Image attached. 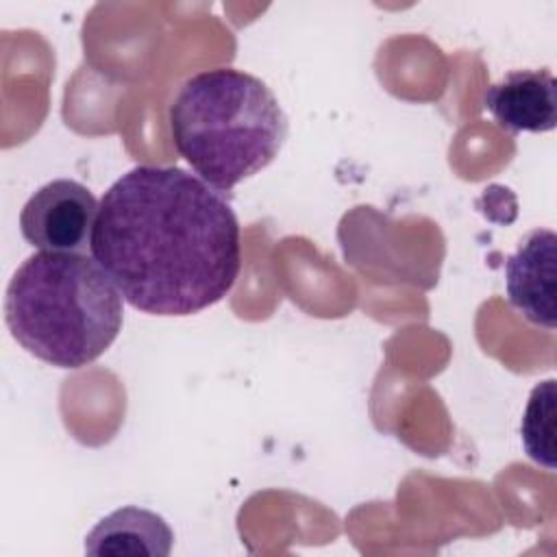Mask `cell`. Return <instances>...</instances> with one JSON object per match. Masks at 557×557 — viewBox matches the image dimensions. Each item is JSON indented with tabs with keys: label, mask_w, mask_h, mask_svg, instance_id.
Returning <instances> with one entry per match:
<instances>
[{
	"label": "cell",
	"mask_w": 557,
	"mask_h": 557,
	"mask_svg": "<svg viewBox=\"0 0 557 557\" xmlns=\"http://www.w3.org/2000/svg\"><path fill=\"white\" fill-rule=\"evenodd\" d=\"M4 318L30 355L76 370L96 361L117 337L122 294L96 259L39 250L11 276Z\"/></svg>",
	"instance_id": "7a4b0ae2"
},
{
	"label": "cell",
	"mask_w": 557,
	"mask_h": 557,
	"mask_svg": "<svg viewBox=\"0 0 557 557\" xmlns=\"http://www.w3.org/2000/svg\"><path fill=\"white\" fill-rule=\"evenodd\" d=\"M168 122L176 152L218 191L268 168L287 137V115L272 89L237 67L189 76Z\"/></svg>",
	"instance_id": "3957f363"
},
{
	"label": "cell",
	"mask_w": 557,
	"mask_h": 557,
	"mask_svg": "<svg viewBox=\"0 0 557 557\" xmlns=\"http://www.w3.org/2000/svg\"><path fill=\"white\" fill-rule=\"evenodd\" d=\"M507 298L531 324L555 329L557 296V237L550 228L527 233L505 261Z\"/></svg>",
	"instance_id": "5b68a950"
},
{
	"label": "cell",
	"mask_w": 557,
	"mask_h": 557,
	"mask_svg": "<svg viewBox=\"0 0 557 557\" xmlns=\"http://www.w3.org/2000/svg\"><path fill=\"white\" fill-rule=\"evenodd\" d=\"M91 255L122 298L152 315H191L220 302L242 265L228 200L176 165H137L102 196Z\"/></svg>",
	"instance_id": "6da1fadb"
},
{
	"label": "cell",
	"mask_w": 557,
	"mask_h": 557,
	"mask_svg": "<svg viewBox=\"0 0 557 557\" xmlns=\"http://www.w3.org/2000/svg\"><path fill=\"white\" fill-rule=\"evenodd\" d=\"M174 544V533L163 516L126 505L102 520L85 537V553L94 557H168Z\"/></svg>",
	"instance_id": "52a82bcc"
},
{
	"label": "cell",
	"mask_w": 557,
	"mask_h": 557,
	"mask_svg": "<svg viewBox=\"0 0 557 557\" xmlns=\"http://www.w3.org/2000/svg\"><path fill=\"white\" fill-rule=\"evenodd\" d=\"M483 107L511 133H546L557 124V81L542 70H513L490 85Z\"/></svg>",
	"instance_id": "8992f818"
},
{
	"label": "cell",
	"mask_w": 557,
	"mask_h": 557,
	"mask_svg": "<svg viewBox=\"0 0 557 557\" xmlns=\"http://www.w3.org/2000/svg\"><path fill=\"white\" fill-rule=\"evenodd\" d=\"M522 446L527 455L548 470L555 468V381L540 383L522 416Z\"/></svg>",
	"instance_id": "ba28073f"
},
{
	"label": "cell",
	"mask_w": 557,
	"mask_h": 557,
	"mask_svg": "<svg viewBox=\"0 0 557 557\" xmlns=\"http://www.w3.org/2000/svg\"><path fill=\"white\" fill-rule=\"evenodd\" d=\"M100 202L78 181L54 178L41 185L22 207L24 239L48 252H81L91 248Z\"/></svg>",
	"instance_id": "277c9868"
}]
</instances>
